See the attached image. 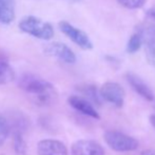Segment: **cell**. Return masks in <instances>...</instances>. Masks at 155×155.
<instances>
[{
	"mask_svg": "<svg viewBox=\"0 0 155 155\" xmlns=\"http://www.w3.org/2000/svg\"><path fill=\"white\" fill-rule=\"evenodd\" d=\"M19 88L33 96L37 104H49L56 96L53 84L34 74H25L18 81Z\"/></svg>",
	"mask_w": 155,
	"mask_h": 155,
	"instance_id": "obj_1",
	"label": "cell"
},
{
	"mask_svg": "<svg viewBox=\"0 0 155 155\" xmlns=\"http://www.w3.org/2000/svg\"><path fill=\"white\" fill-rule=\"evenodd\" d=\"M18 28L21 32L42 40H51L54 37L53 25L32 15L23 17L19 21Z\"/></svg>",
	"mask_w": 155,
	"mask_h": 155,
	"instance_id": "obj_2",
	"label": "cell"
},
{
	"mask_svg": "<svg viewBox=\"0 0 155 155\" xmlns=\"http://www.w3.org/2000/svg\"><path fill=\"white\" fill-rule=\"evenodd\" d=\"M104 138L107 145L117 152H130L138 148V141L134 137L116 130L107 131Z\"/></svg>",
	"mask_w": 155,
	"mask_h": 155,
	"instance_id": "obj_3",
	"label": "cell"
},
{
	"mask_svg": "<svg viewBox=\"0 0 155 155\" xmlns=\"http://www.w3.org/2000/svg\"><path fill=\"white\" fill-rule=\"evenodd\" d=\"M59 30L61 31L68 38H70L74 43L80 47L84 50H92L93 49V43L91 41L90 37L86 34L82 30L78 29V28L74 27L68 21H60L58 23Z\"/></svg>",
	"mask_w": 155,
	"mask_h": 155,
	"instance_id": "obj_4",
	"label": "cell"
},
{
	"mask_svg": "<svg viewBox=\"0 0 155 155\" xmlns=\"http://www.w3.org/2000/svg\"><path fill=\"white\" fill-rule=\"evenodd\" d=\"M100 96L104 100L112 104L113 106L120 108L124 101V90L117 82L108 81L101 86L99 90Z\"/></svg>",
	"mask_w": 155,
	"mask_h": 155,
	"instance_id": "obj_5",
	"label": "cell"
},
{
	"mask_svg": "<svg viewBox=\"0 0 155 155\" xmlns=\"http://www.w3.org/2000/svg\"><path fill=\"white\" fill-rule=\"evenodd\" d=\"M45 51L48 55L61 60L65 63H74L76 61V55L67 45L61 42H51L45 47Z\"/></svg>",
	"mask_w": 155,
	"mask_h": 155,
	"instance_id": "obj_6",
	"label": "cell"
},
{
	"mask_svg": "<svg viewBox=\"0 0 155 155\" xmlns=\"http://www.w3.org/2000/svg\"><path fill=\"white\" fill-rule=\"evenodd\" d=\"M143 39L145 54L150 64L155 67V25H148L138 32Z\"/></svg>",
	"mask_w": 155,
	"mask_h": 155,
	"instance_id": "obj_7",
	"label": "cell"
},
{
	"mask_svg": "<svg viewBox=\"0 0 155 155\" xmlns=\"http://www.w3.org/2000/svg\"><path fill=\"white\" fill-rule=\"evenodd\" d=\"M72 155H104V150L100 143L90 139H81L73 143Z\"/></svg>",
	"mask_w": 155,
	"mask_h": 155,
	"instance_id": "obj_8",
	"label": "cell"
},
{
	"mask_svg": "<svg viewBox=\"0 0 155 155\" xmlns=\"http://www.w3.org/2000/svg\"><path fill=\"white\" fill-rule=\"evenodd\" d=\"M70 106L74 109V110L78 111L81 114L89 116L91 118L94 119H99L100 116L98 114V112L96 111V109L94 108V106L91 104L89 100H87L86 98L81 97V96L77 95H72L68 99Z\"/></svg>",
	"mask_w": 155,
	"mask_h": 155,
	"instance_id": "obj_9",
	"label": "cell"
},
{
	"mask_svg": "<svg viewBox=\"0 0 155 155\" xmlns=\"http://www.w3.org/2000/svg\"><path fill=\"white\" fill-rule=\"evenodd\" d=\"M38 155H68L64 143L56 139H43L37 145Z\"/></svg>",
	"mask_w": 155,
	"mask_h": 155,
	"instance_id": "obj_10",
	"label": "cell"
},
{
	"mask_svg": "<svg viewBox=\"0 0 155 155\" xmlns=\"http://www.w3.org/2000/svg\"><path fill=\"white\" fill-rule=\"evenodd\" d=\"M126 78H127V80H128L129 84L131 86V88L138 94L139 96L145 98L146 100L153 101L154 100L153 92H152V90L150 89V87L148 86L139 76L135 75V74H133V73H127Z\"/></svg>",
	"mask_w": 155,
	"mask_h": 155,
	"instance_id": "obj_11",
	"label": "cell"
},
{
	"mask_svg": "<svg viewBox=\"0 0 155 155\" xmlns=\"http://www.w3.org/2000/svg\"><path fill=\"white\" fill-rule=\"evenodd\" d=\"M14 77L15 73L10 64L8 55L2 50H0V84H10Z\"/></svg>",
	"mask_w": 155,
	"mask_h": 155,
	"instance_id": "obj_12",
	"label": "cell"
},
{
	"mask_svg": "<svg viewBox=\"0 0 155 155\" xmlns=\"http://www.w3.org/2000/svg\"><path fill=\"white\" fill-rule=\"evenodd\" d=\"M15 18L14 0H0V22L11 25Z\"/></svg>",
	"mask_w": 155,
	"mask_h": 155,
	"instance_id": "obj_13",
	"label": "cell"
},
{
	"mask_svg": "<svg viewBox=\"0 0 155 155\" xmlns=\"http://www.w3.org/2000/svg\"><path fill=\"white\" fill-rule=\"evenodd\" d=\"M79 91L84 95V98L91 102L92 104H96V106H101V96H100V92L97 90L95 86L92 84H84V86L80 87Z\"/></svg>",
	"mask_w": 155,
	"mask_h": 155,
	"instance_id": "obj_14",
	"label": "cell"
},
{
	"mask_svg": "<svg viewBox=\"0 0 155 155\" xmlns=\"http://www.w3.org/2000/svg\"><path fill=\"white\" fill-rule=\"evenodd\" d=\"M22 124H17L16 129H14L13 132V143H14V149L18 154H25L27 150V143L23 136L22 132Z\"/></svg>",
	"mask_w": 155,
	"mask_h": 155,
	"instance_id": "obj_15",
	"label": "cell"
},
{
	"mask_svg": "<svg viewBox=\"0 0 155 155\" xmlns=\"http://www.w3.org/2000/svg\"><path fill=\"white\" fill-rule=\"evenodd\" d=\"M143 47V39L138 32L133 34L129 38L128 45H127V52L130 54H134Z\"/></svg>",
	"mask_w": 155,
	"mask_h": 155,
	"instance_id": "obj_16",
	"label": "cell"
},
{
	"mask_svg": "<svg viewBox=\"0 0 155 155\" xmlns=\"http://www.w3.org/2000/svg\"><path fill=\"white\" fill-rule=\"evenodd\" d=\"M11 130L12 128H11L8 120L0 113V146L3 145L4 141L6 140L11 133Z\"/></svg>",
	"mask_w": 155,
	"mask_h": 155,
	"instance_id": "obj_17",
	"label": "cell"
},
{
	"mask_svg": "<svg viewBox=\"0 0 155 155\" xmlns=\"http://www.w3.org/2000/svg\"><path fill=\"white\" fill-rule=\"evenodd\" d=\"M116 1L126 8L136 10V8H143L147 0H116Z\"/></svg>",
	"mask_w": 155,
	"mask_h": 155,
	"instance_id": "obj_18",
	"label": "cell"
},
{
	"mask_svg": "<svg viewBox=\"0 0 155 155\" xmlns=\"http://www.w3.org/2000/svg\"><path fill=\"white\" fill-rule=\"evenodd\" d=\"M141 155H155V149H148L141 153Z\"/></svg>",
	"mask_w": 155,
	"mask_h": 155,
	"instance_id": "obj_19",
	"label": "cell"
},
{
	"mask_svg": "<svg viewBox=\"0 0 155 155\" xmlns=\"http://www.w3.org/2000/svg\"><path fill=\"white\" fill-rule=\"evenodd\" d=\"M148 15H149L151 18H153L154 20H155V8H150V10L148 11Z\"/></svg>",
	"mask_w": 155,
	"mask_h": 155,
	"instance_id": "obj_20",
	"label": "cell"
},
{
	"mask_svg": "<svg viewBox=\"0 0 155 155\" xmlns=\"http://www.w3.org/2000/svg\"><path fill=\"white\" fill-rule=\"evenodd\" d=\"M150 123H151L152 127L155 129V114H152L151 116H150Z\"/></svg>",
	"mask_w": 155,
	"mask_h": 155,
	"instance_id": "obj_21",
	"label": "cell"
},
{
	"mask_svg": "<svg viewBox=\"0 0 155 155\" xmlns=\"http://www.w3.org/2000/svg\"><path fill=\"white\" fill-rule=\"evenodd\" d=\"M64 1H68V2H71V3H78V2L82 1V0H64Z\"/></svg>",
	"mask_w": 155,
	"mask_h": 155,
	"instance_id": "obj_22",
	"label": "cell"
}]
</instances>
